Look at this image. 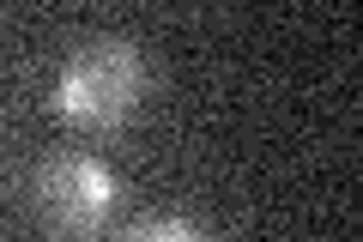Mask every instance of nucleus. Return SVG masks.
Returning <instances> with one entry per match:
<instances>
[{"mask_svg": "<svg viewBox=\"0 0 363 242\" xmlns=\"http://www.w3.org/2000/svg\"><path fill=\"white\" fill-rule=\"evenodd\" d=\"M145 91V61L133 55V43L97 37L79 43L55 73V115H67L73 128H116L128 121L133 103Z\"/></svg>", "mask_w": 363, "mask_h": 242, "instance_id": "1", "label": "nucleus"}, {"mask_svg": "<svg viewBox=\"0 0 363 242\" xmlns=\"http://www.w3.org/2000/svg\"><path fill=\"white\" fill-rule=\"evenodd\" d=\"M116 200V176L85 152H61L37 170V206L55 230H97Z\"/></svg>", "mask_w": 363, "mask_h": 242, "instance_id": "2", "label": "nucleus"}, {"mask_svg": "<svg viewBox=\"0 0 363 242\" xmlns=\"http://www.w3.org/2000/svg\"><path fill=\"white\" fill-rule=\"evenodd\" d=\"M128 236H200L194 224H188V218H140V224H128Z\"/></svg>", "mask_w": 363, "mask_h": 242, "instance_id": "3", "label": "nucleus"}]
</instances>
